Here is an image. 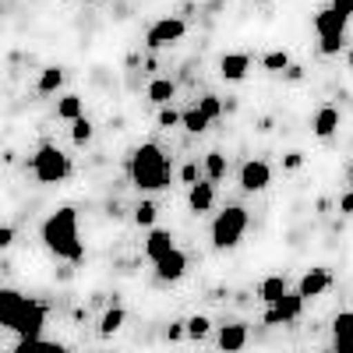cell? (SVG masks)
<instances>
[{"label":"cell","mask_w":353,"mask_h":353,"mask_svg":"<svg viewBox=\"0 0 353 353\" xmlns=\"http://www.w3.org/2000/svg\"><path fill=\"white\" fill-rule=\"evenodd\" d=\"M181 124H184V128H188L191 134H201V131H205V128H209L212 121H209V117H205V113H201L198 106H191L188 113H181Z\"/></svg>","instance_id":"23"},{"label":"cell","mask_w":353,"mask_h":353,"mask_svg":"<svg viewBox=\"0 0 353 353\" xmlns=\"http://www.w3.org/2000/svg\"><path fill=\"white\" fill-rule=\"evenodd\" d=\"M188 272V254L181 248H170L163 258H156V276L163 283H176V279H184Z\"/></svg>","instance_id":"8"},{"label":"cell","mask_w":353,"mask_h":353,"mask_svg":"<svg viewBox=\"0 0 353 353\" xmlns=\"http://www.w3.org/2000/svg\"><path fill=\"white\" fill-rule=\"evenodd\" d=\"M205 176H209V181H223V176H226V156L223 152H209V156H205Z\"/></svg>","instance_id":"24"},{"label":"cell","mask_w":353,"mask_h":353,"mask_svg":"<svg viewBox=\"0 0 353 353\" xmlns=\"http://www.w3.org/2000/svg\"><path fill=\"white\" fill-rule=\"evenodd\" d=\"M332 8H336L339 14H346V18H350V14H353V0H332Z\"/></svg>","instance_id":"36"},{"label":"cell","mask_w":353,"mask_h":353,"mask_svg":"<svg viewBox=\"0 0 353 353\" xmlns=\"http://www.w3.org/2000/svg\"><path fill=\"white\" fill-rule=\"evenodd\" d=\"M188 205H191L194 216L209 212L216 205V181H194V184H188Z\"/></svg>","instance_id":"11"},{"label":"cell","mask_w":353,"mask_h":353,"mask_svg":"<svg viewBox=\"0 0 353 353\" xmlns=\"http://www.w3.org/2000/svg\"><path fill=\"white\" fill-rule=\"evenodd\" d=\"M339 212H343V216H353V191L339 198Z\"/></svg>","instance_id":"35"},{"label":"cell","mask_w":353,"mask_h":353,"mask_svg":"<svg viewBox=\"0 0 353 353\" xmlns=\"http://www.w3.org/2000/svg\"><path fill=\"white\" fill-rule=\"evenodd\" d=\"M14 237H18L14 226H0V251H8V248L14 244Z\"/></svg>","instance_id":"32"},{"label":"cell","mask_w":353,"mask_h":353,"mask_svg":"<svg viewBox=\"0 0 353 353\" xmlns=\"http://www.w3.org/2000/svg\"><path fill=\"white\" fill-rule=\"evenodd\" d=\"M134 223L138 226H152L156 223V205L152 201H141L138 209H134Z\"/></svg>","instance_id":"30"},{"label":"cell","mask_w":353,"mask_h":353,"mask_svg":"<svg viewBox=\"0 0 353 353\" xmlns=\"http://www.w3.org/2000/svg\"><path fill=\"white\" fill-rule=\"evenodd\" d=\"M332 343L339 350H353V311H339L332 318Z\"/></svg>","instance_id":"16"},{"label":"cell","mask_w":353,"mask_h":353,"mask_svg":"<svg viewBox=\"0 0 353 353\" xmlns=\"http://www.w3.org/2000/svg\"><path fill=\"white\" fill-rule=\"evenodd\" d=\"M283 166H286V170H301V166H304V152H286Z\"/></svg>","instance_id":"33"},{"label":"cell","mask_w":353,"mask_h":353,"mask_svg":"<svg viewBox=\"0 0 353 353\" xmlns=\"http://www.w3.org/2000/svg\"><path fill=\"white\" fill-rule=\"evenodd\" d=\"M43 325H46V307L32 297H25L21 311L11 321V332L18 336V346H36L39 336H43Z\"/></svg>","instance_id":"5"},{"label":"cell","mask_w":353,"mask_h":353,"mask_svg":"<svg viewBox=\"0 0 353 353\" xmlns=\"http://www.w3.org/2000/svg\"><path fill=\"white\" fill-rule=\"evenodd\" d=\"M181 181H184V184H194V181H198V163H184Z\"/></svg>","instance_id":"34"},{"label":"cell","mask_w":353,"mask_h":353,"mask_svg":"<svg viewBox=\"0 0 353 353\" xmlns=\"http://www.w3.org/2000/svg\"><path fill=\"white\" fill-rule=\"evenodd\" d=\"M124 321H128V311L124 307H110L99 321V336H113V332H121L124 329Z\"/></svg>","instance_id":"20"},{"label":"cell","mask_w":353,"mask_h":353,"mask_svg":"<svg viewBox=\"0 0 353 353\" xmlns=\"http://www.w3.org/2000/svg\"><path fill=\"white\" fill-rule=\"evenodd\" d=\"M43 244L57 254V258H68V261H81L85 248H81V233H78V212L71 205L57 209L46 216L43 223Z\"/></svg>","instance_id":"1"},{"label":"cell","mask_w":353,"mask_h":353,"mask_svg":"<svg viewBox=\"0 0 353 353\" xmlns=\"http://www.w3.org/2000/svg\"><path fill=\"white\" fill-rule=\"evenodd\" d=\"M209 329H212V321L205 318V314H191V318L184 321V332H188L191 339H205V336H209Z\"/></svg>","instance_id":"25"},{"label":"cell","mask_w":353,"mask_h":353,"mask_svg":"<svg viewBox=\"0 0 353 353\" xmlns=\"http://www.w3.org/2000/svg\"><path fill=\"white\" fill-rule=\"evenodd\" d=\"M283 293H286V279H283V276H265V279H261V286H258V297H261L265 304L279 301Z\"/></svg>","instance_id":"19"},{"label":"cell","mask_w":353,"mask_h":353,"mask_svg":"<svg viewBox=\"0 0 353 353\" xmlns=\"http://www.w3.org/2000/svg\"><path fill=\"white\" fill-rule=\"evenodd\" d=\"M219 346H223V350H244V346H248V329H244V325H223Z\"/></svg>","instance_id":"18"},{"label":"cell","mask_w":353,"mask_h":353,"mask_svg":"<svg viewBox=\"0 0 353 353\" xmlns=\"http://www.w3.org/2000/svg\"><path fill=\"white\" fill-rule=\"evenodd\" d=\"M21 304H25V293L0 286V325L11 329V321H14V314L21 311Z\"/></svg>","instance_id":"14"},{"label":"cell","mask_w":353,"mask_h":353,"mask_svg":"<svg viewBox=\"0 0 353 353\" xmlns=\"http://www.w3.org/2000/svg\"><path fill=\"white\" fill-rule=\"evenodd\" d=\"M301 311H304V297H301V293H290V290H286L279 301H272L269 314H265V325H286V321H297Z\"/></svg>","instance_id":"7"},{"label":"cell","mask_w":353,"mask_h":353,"mask_svg":"<svg viewBox=\"0 0 353 353\" xmlns=\"http://www.w3.org/2000/svg\"><path fill=\"white\" fill-rule=\"evenodd\" d=\"M176 124H181V113H176L170 103H163L159 106V128H176Z\"/></svg>","instance_id":"31"},{"label":"cell","mask_w":353,"mask_h":353,"mask_svg":"<svg viewBox=\"0 0 353 353\" xmlns=\"http://www.w3.org/2000/svg\"><path fill=\"white\" fill-rule=\"evenodd\" d=\"M244 233H248V209H241V205H226V209L216 216V223H212V244L219 251H230V248H237L244 241Z\"/></svg>","instance_id":"3"},{"label":"cell","mask_w":353,"mask_h":353,"mask_svg":"<svg viewBox=\"0 0 353 353\" xmlns=\"http://www.w3.org/2000/svg\"><path fill=\"white\" fill-rule=\"evenodd\" d=\"M311 131H314L318 138H332V134L339 131V110H336V106H318L314 121H311Z\"/></svg>","instance_id":"15"},{"label":"cell","mask_w":353,"mask_h":353,"mask_svg":"<svg viewBox=\"0 0 353 353\" xmlns=\"http://www.w3.org/2000/svg\"><path fill=\"white\" fill-rule=\"evenodd\" d=\"M346 14H339L336 8H325V11H318L314 14V28H318V36L321 39H343V32H346Z\"/></svg>","instance_id":"10"},{"label":"cell","mask_w":353,"mask_h":353,"mask_svg":"<svg viewBox=\"0 0 353 353\" xmlns=\"http://www.w3.org/2000/svg\"><path fill=\"white\" fill-rule=\"evenodd\" d=\"M32 173L39 184H64L71 176V156H64L57 145H43L32 156Z\"/></svg>","instance_id":"4"},{"label":"cell","mask_w":353,"mask_h":353,"mask_svg":"<svg viewBox=\"0 0 353 353\" xmlns=\"http://www.w3.org/2000/svg\"><path fill=\"white\" fill-rule=\"evenodd\" d=\"M61 85H64V71H61V68H43V74H39V81H36V92L50 96V92H57Z\"/></svg>","instance_id":"21"},{"label":"cell","mask_w":353,"mask_h":353,"mask_svg":"<svg viewBox=\"0 0 353 353\" xmlns=\"http://www.w3.org/2000/svg\"><path fill=\"white\" fill-rule=\"evenodd\" d=\"M251 71V57L248 53H223L219 57V74L226 81H244Z\"/></svg>","instance_id":"12"},{"label":"cell","mask_w":353,"mask_h":353,"mask_svg":"<svg viewBox=\"0 0 353 353\" xmlns=\"http://www.w3.org/2000/svg\"><path fill=\"white\" fill-rule=\"evenodd\" d=\"M71 124H74V128H71V138H74V145H85L88 138H92V124H88L85 117H74Z\"/></svg>","instance_id":"28"},{"label":"cell","mask_w":353,"mask_h":353,"mask_svg":"<svg viewBox=\"0 0 353 353\" xmlns=\"http://www.w3.org/2000/svg\"><path fill=\"white\" fill-rule=\"evenodd\" d=\"M57 117H61V121H74V117H81V99L78 96H61V103H57Z\"/></svg>","instance_id":"26"},{"label":"cell","mask_w":353,"mask_h":353,"mask_svg":"<svg viewBox=\"0 0 353 353\" xmlns=\"http://www.w3.org/2000/svg\"><path fill=\"white\" fill-rule=\"evenodd\" d=\"M350 188H353V163H350Z\"/></svg>","instance_id":"40"},{"label":"cell","mask_w":353,"mask_h":353,"mask_svg":"<svg viewBox=\"0 0 353 353\" xmlns=\"http://www.w3.org/2000/svg\"><path fill=\"white\" fill-rule=\"evenodd\" d=\"M272 184V170H269V163H261V159H248L244 166H241V188L244 191H265Z\"/></svg>","instance_id":"9"},{"label":"cell","mask_w":353,"mask_h":353,"mask_svg":"<svg viewBox=\"0 0 353 353\" xmlns=\"http://www.w3.org/2000/svg\"><path fill=\"white\" fill-rule=\"evenodd\" d=\"M184 336V321H176V325H170V339H181Z\"/></svg>","instance_id":"38"},{"label":"cell","mask_w":353,"mask_h":353,"mask_svg":"<svg viewBox=\"0 0 353 353\" xmlns=\"http://www.w3.org/2000/svg\"><path fill=\"white\" fill-rule=\"evenodd\" d=\"M176 96V85L170 81V78H156L152 85H149V99L156 103V106H163V103H170Z\"/></svg>","instance_id":"22"},{"label":"cell","mask_w":353,"mask_h":353,"mask_svg":"<svg viewBox=\"0 0 353 353\" xmlns=\"http://www.w3.org/2000/svg\"><path fill=\"white\" fill-rule=\"evenodd\" d=\"M170 248H176L173 244V233L170 230H152L149 233V241H145V254H149V261H156V258H163Z\"/></svg>","instance_id":"17"},{"label":"cell","mask_w":353,"mask_h":353,"mask_svg":"<svg viewBox=\"0 0 353 353\" xmlns=\"http://www.w3.org/2000/svg\"><path fill=\"white\" fill-rule=\"evenodd\" d=\"M343 39H321V53H339Z\"/></svg>","instance_id":"37"},{"label":"cell","mask_w":353,"mask_h":353,"mask_svg":"<svg viewBox=\"0 0 353 353\" xmlns=\"http://www.w3.org/2000/svg\"><path fill=\"white\" fill-rule=\"evenodd\" d=\"M188 36V21L184 18H159L149 25V32H145V46L149 50H163V46H173Z\"/></svg>","instance_id":"6"},{"label":"cell","mask_w":353,"mask_h":353,"mask_svg":"<svg viewBox=\"0 0 353 353\" xmlns=\"http://www.w3.org/2000/svg\"><path fill=\"white\" fill-rule=\"evenodd\" d=\"M128 173H131V184L138 191H163L170 184V163L156 141H145L131 152Z\"/></svg>","instance_id":"2"},{"label":"cell","mask_w":353,"mask_h":353,"mask_svg":"<svg viewBox=\"0 0 353 353\" xmlns=\"http://www.w3.org/2000/svg\"><path fill=\"white\" fill-rule=\"evenodd\" d=\"M261 68H265V71H286V68H290V53H286V50L265 53V57H261Z\"/></svg>","instance_id":"27"},{"label":"cell","mask_w":353,"mask_h":353,"mask_svg":"<svg viewBox=\"0 0 353 353\" xmlns=\"http://www.w3.org/2000/svg\"><path fill=\"white\" fill-rule=\"evenodd\" d=\"M198 110H201L205 117H209V121H219V117H223V103H219L216 96H201Z\"/></svg>","instance_id":"29"},{"label":"cell","mask_w":353,"mask_h":353,"mask_svg":"<svg viewBox=\"0 0 353 353\" xmlns=\"http://www.w3.org/2000/svg\"><path fill=\"white\" fill-rule=\"evenodd\" d=\"M332 286V276H329V269H311V272H304L301 276V286H297V293L307 301V297H321Z\"/></svg>","instance_id":"13"},{"label":"cell","mask_w":353,"mask_h":353,"mask_svg":"<svg viewBox=\"0 0 353 353\" xmlns=\"http://www.w3.org/2000/svg\"><path fill=\"white\" fill-rule=\"evenodd\" d=\"M346 64H350V71H353V50L346 53Z\"/></svg>","instance_id":"39"}]
</instances>
